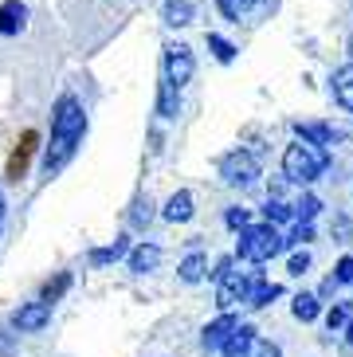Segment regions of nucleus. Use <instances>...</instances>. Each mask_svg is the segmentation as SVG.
Instances as JSON below:
<instances>
[{"mask_svg": "<svg viewBox=\"0 0 353 357\" xmlns=\"http://www.w3.org/2000/svg\"><path fill=\"white\" fill-rule=\"evenodd\" d=\"M314 240V228H310V220H302L299 228L287 236V248H302V243H310Z\"/></svg>", "mask_w": 353, "mask_h": 357, "instance_id": "nucleus-27", "label": "nucleus"}, {"mask_svg": "<svg viewBox=\"0 0 353 357\" xmlns=\"http://www.w3.org/2000/svg\"><path fill=\"white\" fill-rule=\"evenodd\" d=\"M220 177L228 185H236V189H248L251 181L260 177V161L251 158L248 149H232V153L220 158Z\"/></svg>", "mask_w": 353, "mask_h": 357, "instance_id": "nucleus-5", "label": "nucleus"}, {"mask_svg": "<svg viewBox=\"0 0 353 357\" xmlns=\"http://www.w3.org/2000/svg\"><path fill=\"white\" fill-rule=\"evenodd\" d=\"M83 134H87L83 102L75 95H59V102L52 110V146L43 149V177H55L75 158V149L83 146Z\"/></svg>", "mask_w": 353, "mask_h": 357, "instance_id": "nucleus-1", "label": "nucleus"}, {"mask_svg": "<svg viewBox=\"0 0 353 357\" xmlns=\"http://www.w3.org/2000/svg\"><path fill=\"white\" fill-rule=\"evenodd\" d=\"M350 55H353V36H350Z\"/></svg>", "mask_w": 353, "mask_h": 357, "instance_id": "nucleus-37", "label": "nucleus"}, {"mask_svg": "<svg viewBox=\"0 0 353 357\" xmlns=\"http://www.w3.org/2000/svg\"><path fill=\"white\" fill-rule=\"evenodd\" d=\"M243 357H283V354H279V346H275V342H260V337H255V342H251V349Z\"/></svg>", "mask_w": 353, "mask_h": 357, "instance_id": "nucleus-29", "label": "nucleus"}, {"mask_svg": "<svg viewBox=\"0 0 353 357\" xmlns=\"http://www.w3.org/2000/svg\"><path fill=\"white\" fill-rule=\"evenodd\" d=\"M149 216H153V212H149V200H137L134 212H130V224H134V228H146Z\"/></svg>", "mask_w": 353, "mask_h": 357, "instance_id": "nucleus-30", "label": "nucleus"}, {"mask_svg": "<svg viewBox=\"0 0 353 357\" xmlns=\"http://www.w3.org/2000/svg\"><path fill=\"white\" fill-rule=\"evenodd\" d=\"M122 255H130V243H126V236H122V240H114L110 248H94V252H91V263H94V267H106V263H118Z\"/></svg>", "mask_w": 353, "mask_h": 357, "instance_id": "nucleus-19", "label": "nucleus"}, {"mask_svg": "<svg viewBox=\"0 0 353 357\" xmlns=\"http://www.w3.org/2000/svg\"><path fill=\"white\" fill-rule=\"evenodd\" d=\"M263 216H267L271 224H287L294 216L291 208H287V204H279V200H267V204H263Z\"/></svg>", "mask_w": 353, "mask_h": 357, "instance_id": "nucleus-25", "label": "nucleus"}, {"mask_svg": "<svg viewBox=\"0 0 353 357\" xmlns=\"http://www.w3.org/2000/svg\"><path fill=\"white\" fill-rule=\"evenodd\" d=\"M228 271H232V259H220V263H216V271H212V279L220 283V279H224Z\"/></svg>", "mask_w": 353, "mask_h": 357, "instance_id": "nucleus-34", "label": "nucleus"}, {"mask_svg": "<svg viewBox=\"0 0 353 357\" xmlns=\"http://www.w3.org/2000/svg\"><path fill=\"white\" fill-rule=\"evenodd\" d=\"M204 255L200 252H193V255H185V263H181V267H176V271H181V279H185V283H200V279H204Z\"/></svg>", "mask_w": 353, "mask_h": 357, "instance_id": "nucleus-21", "label": "nucleus"}, {"mask_svg": "<svg viewBox=\"0 0 353 357\" xmlns=\"http://www.w3.org/2000/svg\"><path fill=\"white\" fill-rule=\"evenodd\" d=\"M193 71H197V63H193V47H185V43H169L165 47V79L181 91V86L193 79Z\"/></svg>", "mask_w": 353, "mask_h": 357, "instance_id": "nucleus-7", "label": "nucleus"}, {"mask_svg": "<svg viewBox=\"0 0 353 357\" xmlns=\"http://www.w3.org/2000/svg\"><path fill=\"white\" fill-rule=\"evenodd\" d=\"M294 318H299V322H314V318H318V310H322V306H318V298H314V294H294Z\"/></svg>", "mask_w": 353, "mask_h": 357, "instance_id": "nucleus-22", "label": "nucleus"}, {"mask_svg": "<svg viewBox=\"0 0 353 357\" xmlns=\"http://www.w3.org/2000/svg\"><path fill=\"white\" fill-rule=\"evenodd\" d=\"M24 24H28V8H24L20 0H4L0 4V36L24 32Z\"/></svg>", "mask_w": 353, "mask_h": 357, "instance_id": "nucleus-11", "label": "nucleus"}, {"mask_svg": "<svg viewBox=\"0 0 353 357\" xmlns=\"http://www.w3.org/2000/svg\"><path fill=\"white\" fill-rule=\"evenodd\" d=\"M157 263H161V248H153V243H137L130 252V271H137V275L153 271Z\"/></svg>", "mask_w": 353, "mask_h": 357, "instance_id": "nucleus-16", "label": "nucleus"}, {"mask_svg": "<svg viewBox=\"0 0 353 357\" xmlns=\"http://www.w3.org/2000/svg\"><path fill=\"white\" fill-rule=\"evenodd\" d=\"M251 342H255V330H251V326H236V330L224 337L220 354H224V357H243L251 349Z\"/></svg>", "mask_w": 353, "mask_h": 357, "instance_id": "nucleus-14", "label": "nucleus"}, {"mask_svg": "<svg viewBox=\"0 0 353 357\" xmlns=\"http://www.w3.org/2000/svg\"><path fill=\"white\" fill-rule=\"evenodd\" d=\"M287 248V240H283L279 231H275V224H248V228H239V243H236V255L248 263H267L275 259V255Z\"/></svg>", "mask_w": 353, "mask_h": 357, "instance_id": "nucleus-3", "label": "nucleus"}, {"mask_svg": "<svg viewBox=\"0 0 353 357\" xmlns=\"http://www.w3.org/2000/svg\"><path fill=\"white\" fill-rule=\"evenodd\" d=\"M224 220H228V228H248L251 224V216H248V208H228V216H224Z\"/></svg>", "mask_w": 353, "mask_h": 357, "instance_id": "nucleus-32", "label": "nucleus"}, {"mask_svg": "<svg viewBox=\"0 0 353 357\" xmlns=\"http://www.w3.org/2000/svg\"><path fill=\"white\" fill-rule=\"evenodd\" d=\"M306 267H310V255H306V252H294L291 263H287V271H291V275H302Z\"/></svg>", "mask_w": 353, "mask_h": 357, "instance_id": "nucleus-33", "label": "nucleus"}, {"mask_svg": "<svg viewBox=\"0 0 353 357\" xmlns=\"http://www.w3.org/2000/svg\"><path fill=\"white\" fill-rule=\"evenodd\" d=\"M208 52L216 55L220 63H232V59H236V47H232L224 36H208Z\"/></svg>", "mask_w": 353, "mask_h": 357, "instance_id": "nucleus-24", "label": "nucleus"}, {"mask_svg": "<svg viewBox=\"0 0 353 357\" xmlns=\"http://www.w3.org/2000/svg\"><path fill=\"white\" fill-rule=\"evenodd\" d=\"M279 294H283V287H279V283H255V291H251L248 306H267V303H275Z\"/></svg>", "mask_w": 353, "mask_h": 357, "instance_id": "nucleus-23", "label": "nucleus"}, {"mask_svg": "<svg viewBox=\"0 0 353 357\" xmlns=\"http://www.w3.org/2000/svg\"><path fill=\"white\" fill-rule=\"evenodd\" d=\"M294 134L302 137V142H314V146H333L338 142V130H330L326 122H294Z\"/></svg>", "mask_w": 353, "mask_h": 357, "instance_id": "nucleus-13", "label": "nucleus"}, {"mask_svg": "<svg viewBox=\"0 0 353 357\" xmlns=\"http://www.w3.org/2000/svg\"><path fill=\"white\" fill-rule=\"evenodd\" d=\"M236 326H239V322H236V314H232V310H220L216 322H208V326H204V334H200V346H204V349H220V346H224V337H228Z\"/></svg>", "mask_w": 353, "mask_h": 357, "instance_id": "nucleus-9", "label": "nucleus"}, {"mask_svg": "<svg viewBox=\"0 0 353 357\" xmlns=\"http://www.w3.org/2000/svg\"><path fill=\"white\" fill-rule=\"evenodd\" d=\"M0 224H4V192H0Z\"/></svg>", "mask_w": 353, "mask_h": 357, "instance_id": "nucleus-36", "label": "nucleus"}, {"mask_svg": "<svg viewBox=\"0 0 353 357\" xmlns=\"http://www.w3.org/2000/svg\"><path fill=\"white\" fill-rule=\"evenodd\" d=\"M345 322H350V310H345V303H338V306H330V310H326V326H330V330H342Z\"/></svg>", "mask_w": 353, "mask_h": 357, "instance_id": "nucleus-28", "label": "nucleus"}, {"mask_svg": "<svg viewBox=\"0 0 353 357\" xmlns=\"http://www.w3.org/2000/svg\"><path fill=\"white\" fill-rule=\"evenodd\" d=\"M157 114L161 118H176L181 114V95L169 79H161V91H157Z\"/></svg>", "mask_w": 353, "mask_h": 357, "instance_id": "nucleus-17", "label": "nucleus"}, {"mask_svg": "<svg viewBox=\"0 0 353 357\" xmlns=\"http://www.w3.org/2000/svg\"><path fill=\"white\" fill-rule=\"evenodd\" d=\"M165 220H169V224H185V220H193V192L181 189V192H173V197H169V204H165Z\"/></svg>", "mask_w": 353, "mask_h": 357, "instance_id": "nucleus-15", "label": "nucleus"}, {"mask_svg": "<svg viewBox=\"0 0 353 357\" xmlns=\"http://www.w3.org/2000/svg\"><path fill=\"white\" fill-rule=\"evenodd\" d=\"M67 287H71V271H59L55 279H47V283H43L40 298H43L47 306H52V303H59L63 294H67Z\"/></svg>", "mask_w": 353, "mask_h": 357, "instance_id": "nucleus-20", "label": "nucleus"}, {"mask_svg": "<svg viewBox=\"0 0 353 357\" xmlns=\"http://www.w3.org/2000/svg\"><path fill=\"white\" fill-rule=\"evenodd\" d=\"M255 275L251 271H228L224 279H220V287H216V306L220 310H236L239 303H248L251 298V291H255Z\"/></svg>", "mask_w": 353, "mask_h": 357, "instance_id": "nucleus-4", "label": "nucleus"}, {"mask_svg": "<svg viewBox=\"0 0 353 357\" xmlns=\"http://www.w3.org/2000/svg\"><path fill=\"white\" fill-rule=\"evenodd\" d=\"M36 149H40V134H36V130H24V134H20V142L12 146L8 165H4V177H8L12 185H20V177L28 173L31 158H36Z\"/></svg>", "mask_w": 353, "mask_h": 357, "instance_id": "nucleus-6", "label": "nucleus"}, {"mask_svg": "<svg viewBox=\"0 0 353 357\" xmlns=\"http://www.w3.org/2000/svg\"><path fill=\"white\" fill-rule=\"evenodd\" d=\"M326 165H330V149L314 146V142L287 146V153H283V177L294 181V185H310V181H318Z\"/></svg>", "mask_w": 353, "mask_h": 357, "instance_id": "nucleus-2", "label": "nucleus"}, {"mask_svg": "<svg viewBox=\"0 0 353 357\" xmlns=\"http://www.w3.org/2000/svg\"><path fill=\"white\" fill-rule=\"evenodd\" d=\"M318 208H322V200H318V197H302L291 212L299 216V220H314V216H318Z\"/></svg>", "mask_w": 353, "mask_h": 357, "instance_id": "nucleus-26", "label": "nucleus"}, {"mask_svg": "<svg viewBox=\"0 0 353 357\" xmlns=\"http://www.w3.org/2000/svg\"><path fill=\"white\" fill-rule=\"evenodd\" d=\"M330 95L338 106H345V110H353V63L338 67V71L330 75Z\"/></svg>", "mask_w": 353, "mask_h": 357, "instance_id": "nucleus-10", "label": "nucleus"}, {"mask_svg": "<svg viewBox=\"0 0 353 357\" xmlns=\"http://www.w3.org/2000/svg\"><path fill=\"white\" fill-rule=\"evenodd\" d=\"M267 8V0H220V12L228 16V20H255L260 12Z\"/></svg>", "mask_w": 353, "mask_h": 357, "instance_id": "nucleus-12", "label": "nucleus"}, {"mask_svg": "<svg viewBox=\"0 0 353 357\" xmlns=\"http://www.w3.org/2000/svg\"><path fill=\"white\" fill-rule=\"evenodd\" d=\"M333 283H353V255L338 259V267H333Z\"/></svg>", "mask_w": 353, "mask_h": 357, "instance_id": "nucleus-31", "label": "nucleus"}, {"mask_svg": "<svg viewBox=\"0 0 353 357\" xmlns=\"http://www.w3.org/2000/svg\"><path fill=\"white\" fill-rule=\"evenodd\" d=\"M161 16H165L169 28H185V24H193V4L188 0H165Z\"/></svg>", "mask_w": 353, "mask_h": 357, "instance_id": "nucleus-18", "label": "nucleus"}, {"mask_svg": "<svg viewBox=\"0 0 353 357\" xmlns=\"http://www.w3.org/2000/svg\"><path fill=\"white\" fill-rule=\"evenodd\" d=\"M345 342L353 346V322H345Z\"/></svg>", "mask_w": 353, "mask_h": 357, "instance_id": "nucleus-35", "label": "nucleus"}, {"mask_svg": "<svg viewBox=\"0 0 353 357\" xmlns=\"http://www.w3.org/2000/svg\"><path fill=\"white\" fill-rule=\"evenodd\" d=\"M47 318H52V306L40 298V303H28V306H20V310L12 314V330H20V334H36V330L47 326Z\"/></svg>", "mask_w": 353, "mask_h": 357, "instance_id": "nucleus-8", "label": "nucleus"}]
</instances>
